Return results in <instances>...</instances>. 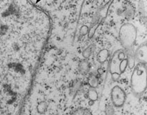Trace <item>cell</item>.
<instances>
[{
  "instance_id": "2",
  "label": "cell",
  "mask_w": 147,
  "mask_h": 115,
  "mask_svg": "<svg viewBox=\"0 0 147 115\" xmlns=\"http://www.w3.org/2000/svg\"><path fill=\"white\" fill-rule=\"evenodd\" d=\"M119 36L126 47H130L133 44L136 37V28L131 23H126L121 27Z\"/></svg>"
},
{
  "instance_id": "5",
  "label": "cell",
  "mask_w": 147,
  "mask_h": 115,
  "mask_svg": "<svg viewBox=\"0 0 147 115\" xmlns=\"http://www.w3.org/2000/svg\"><path fill=\"white\" fill-rule=\"evenodd\" d=\"M71 115H92L91 112L86 108H80L76 110Z\"/></svg>"
},
{
  "instance_id": "7",
  "label": "cell",
  "mask_w": 147,
  "mask_h": 115,
  "mask_svg": "<svg viewBox=\"0 0 147 115\" xmlns=\"http://www.w3.org/2000/svg\"><path fill=\"white\" fill-rule=\"evenodd\" d=\"M112 76H113V79L114 81H117V79H119V75L118 73H114V74H113L112 75Z\"/></svg>"
},
{
  "instance_id": "3",
  "label": "cell",
  "mask_w": 147,
  "mask_h": 115,
  "mask_svg": "<svg viewBox=\"0 0 147 115\" xmlns=\"http://www.w3.org/2000/svg\"><path fill=\"white\" fill-rule=\"evenodd\" d=\"M111 101L116 107H121L126 101V93L124 90L118 86H114L111 91Z\"/></svg>"
},
{
  "instance_id": "6",
  "label": "cell",
  "mask_w": 147,
  "mask_h": 115,
  "mask_svg": "<svg viewBox=\"0 0 147 115\" xmlns=\"http://www.w3.org/2000/svg\"><path fill=\"white\" fill-rule=\"evenodd\" d=\"M88 82L92 88H95L98 84V79L95 75H90L88 79Z\"/></svg>"
},
{
  "instance_id": "4",
  "label": "cell",
  "mask_w": 147,
  "mask_h": 115,
  "mask_svg": "<svg viewBox=\"0 0 147 115\" xmlns=\"http://www.w3.org/2000/svg\"><path fill=\"white\" fill-rule=\"evenodd\" d=\"M88 97L89 98L90 101H96L98 98V95H97V92L95 89V88H90V89L88 91Z\"/></svg>"
},
{
  "instance_id": "1",
  "label": "cell",
  "mask_w": 147,
  "mask_h": 115,
  "mask_svg": "<svg viewBox=\"0 0 147 115\" xmlns=\"http://www.w3.org/2000/svg\"><path fill=\"white\" fill-rule=\"evenodd\" d=\"M131 87L136 93H142L146 89V70L145 64H139L133 71L131 79Z\"/></svg>"
}]
</instances>
